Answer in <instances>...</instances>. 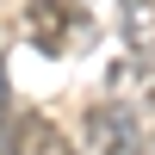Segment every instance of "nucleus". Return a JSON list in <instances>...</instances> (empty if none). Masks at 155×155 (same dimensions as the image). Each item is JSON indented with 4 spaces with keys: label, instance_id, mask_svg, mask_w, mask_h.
<instances>
[{
    "label": "nucleus",
    "instance_id": "f257e3e1",
    "mask_svg": "<svg viewBox=\"0 0 155 155\" xmlns=\"http://www.w3.org/2000/svg\"><path fill=\"white\" fill-rule=\"evenodd\" d=\"M25 31L44 56H68L74 44L93 37V12L87 0H25Z\"/></svg>",
    "mask_w": 155,
    "mask_h": 155
},
{
    "label": "nucleus",
    "instance_id": "f03ea898",
    "mask_svg": "<svg viewBox=\"0 0 155 155\" xmlns=\"http://www.w3.org/2000/svg\"><path fill=\"white\" fill-rule=\"evenodd\" d=\"M87 143L93 155H143V118L124 99H99L87 112Z\"/></svg>",
    "mask_w": 155,
    "mask_h": 155
},
{
    "label": "nucleus",
    "instance_id": "7ed1b4c3",
    "mask_svg": "<svg viewBox=\"0 0 155 155\" xmlns=\"http://www.w3.org/2000/svg\"><path fill=\"white\" fill-rule=\"evenodd\" d=\"M19 155H81L68 143V130H62L56 118H44V112H31V118H25V149Z\"/></svg>",
    "mask_w": 155,
    "mask_h": 155
},
{
    "label": "nucleus",
    "instance_id": "20e7f679",
    "mask_svg": "<svg viewBox=\"0 0 155 155\" xmlns=\"http://www.w3.org/2000/svg\"><path fill=\"white\" fill-rule=\"evenodd\" d=\"M124 44L155 62V0H124Z\"/></svg>",
    "mask_w": 155,
    "mask_h": 155
},
{
    "label": "nucleus",
    "instance_id": "39448f33",
    "mask_svg": "<svg viewBox=\"0 0 155 155\" xmlns=\"http://www.w3.org/2000/svg\"><path fill=\"white\" fill-rule=\"evenodd\" d=\"M6 118H19V112H12V87H6V68H0V124Z\"/></svg>",
    "mask_w": 155,
    "mask_h": 155
}]
</instances>
